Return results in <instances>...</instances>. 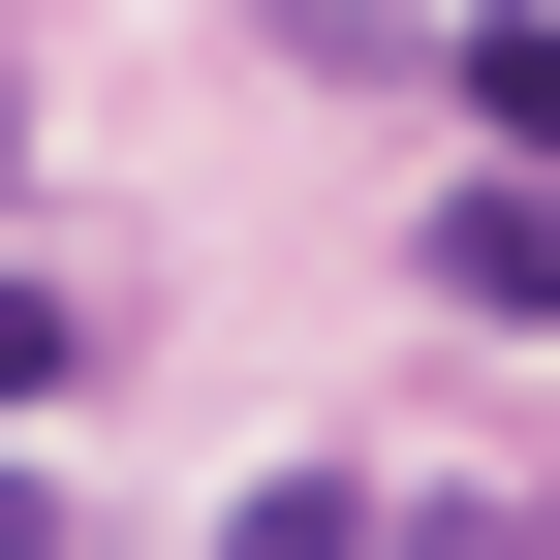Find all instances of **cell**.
<instances>
[{
  "label": "cell",
  "instance_id": "4",
  "mask_svg": "<svg viewBox=\"0 0 560 560\" xmlns=\"http://www.w3.org/2000/svg\"><path fill=\"white\" fill-rule=\"evenodd\" d=\"M280 32H312V62H405V0H280Z\"/></svg>",
  "mask_w": 560,
  "mask_h": 560
},
{
  "label": "cell",
  "instance_id": "5",
  "mask_svg": "<svg viewBox=\"0 0 560 560\" xmlns=\"http://www.w3.org/2000/svg\"><path fill=\"white\" fill-rule=\"evenodd\" d=\"M0 156H32V125H0Z\"/></svg>",
  "mask_w": 560,
  "mask_h": 560
},
{
  "label": "cell",
  "instance_id": "3",
  "mask_svg": "<svg viewBox=\"0 0 560 560\" xmlns=\"http://www.w3.org/2000/svg\"><path fill=\"white\" fill-rule=\"evenodd\" d=\"M94 374V312H62V280H0V405H62Z\"/></svg>",
  "mask_w": 560,
  "mask_h": 560
},
{
  "label": "cell",
  "instance_id": "2",
  "mask_svg": "<svg viewBox=\"0 0 560 560\" xmlns=\"http://www.w3.org/2000/svg\"><path fill=\"white\" fill-rule=\"evenodd\" d=\"M467 125H499V156H560V0H499V32H467Z\"/></svg>",
  "mask_w": 560,
  "mask_h": 560
},
{
  "label": "cell",
  "instance_id": "1",
  "mask_svg": "<svg viewBox=\"0 0 560 560\" xmlns=\"http://www.w3.org/2000/svg\"><path fill=\"white\" fill-rule=\"evenodd\" d=\"M436 312H560V156H499V187H436Z\"/></svg>",
  "mask_w": 560,
  "mask_h": 560
}]
</instances>
